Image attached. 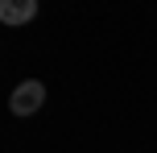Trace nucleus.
Listing matches in <instances>:
<instances>
[{
	"instance_id": "2",
	"label": "nucleus",
	"mask_w": 157,
	"mask_h": 153,
	"mask_svg": "<svg viewBox=\"0 0 157 153\" xmlns=\"http://www.w3.org/2000/svg\"><path fill=\"white\" fill-rule=\"evenodd\" d=\"M37 17V0H0V21L4 25H29Z\"/></svg>"
},
{
	"instance_id": "1",
	"label": "nucleus",
	"mask_w": 157,
	"mask_h": 153,
	"mask_svg": "<svg viewBox=\"0 0 157 153\" xmlns=\"http://www.w3.org/2000/svg\"><path fill=\"white\" fill-rule=\"evenodd\" d=\"M41 104H46V83H37V79H25L8 95V112L13 116H33V112H41Z\"/></svg>"
}]
</instances>
